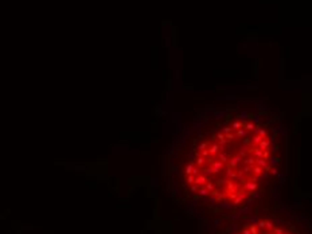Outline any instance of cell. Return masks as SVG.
<instances>
[{"instance_id": "cell-1", "label": "cell", "mask_w": 312, "mask_h": 234, "mask_svg": "<svg viewBox=\"0 0 312 234\" xmlns=\"http://www.w3.org/2000/svg\"><path fill=\"white\" fill-rule=\"evenodd\" d=\"M234 234H292L272 221H253Z\"/></svg>"}, {"instance_id": "cell-2", "label": "cell", "mask_w": 312, "mask_h": 234, "mask_svg": "<svg viewBox=\"0 0 312 234\" xmlns=\"http://www.w3.org/2000/svg\"><path fill=\"white\" fill-rule=\"evenodd\" d=\"M256 127H254V124H252V122H249V124L246 125V129L248 131H252V129H254Z\"/></svg>"}, {"instance_id": "cell-3", "label": "cell", "mask_w": 312, "mask_h": 234, "mask_svg": "<svg viewBox=\"0 0 312 234\" xmlns=\"http://www.w3.org/2000/svg\"><path fill=\"white\" fill-rule=\"evenodd\" d=\"M240 127H242V122H240V121H237V122H234V124H233V128H240Z\"/></svg>"}, {"instance_id": "cell-4", "label": "cell", "mask_w": 312, "mask_h": 234, "mask_svg": "<svg viewBox=\"0 0 312 234\" xmlns=\"http://www.w3.org/2000/svg\"><path fill=\"white\" fill-rule=\"evenodd\" d=\"M238 135H240V136H248V132H246V131H242V129H241V131L238 132Z\"/></svg>"}, {"instance_id": "cell-5", "label": "cell", "mask_w": 312, "mask_h": 234, "mask_svg": "<svg viewBox=\"0 0 312 234\" xmlns=\"http://www.w3.org/2000/svg\"><path fill=\"white\" fill-rule=\"evenodd\" d=\"M241 119L246 120V119H248V114H246V113H245V112H243V113H241Z\"/></svg>"}, {"instance_id": "cell-6", "label": "cell", "mask_w": 312, "mask_h": 234, "mask_svg": "<svg viewBox=\"0 0 312 234\" xmlns=\"http://www.w3.org/2000/svg\"><path fill=\"white\" fill-rule=\"evenodd\" d=\"M223 114H225V113H223V112H221V113H217V119H221V117H222V116H223Z\"/></svg>"}, {"instance_id": "cell-7", "label": "cell", "mask_w": 312, "mask_h": 234, "mask_svg": "<svg viewBox=\"0 0 312 234\" xmlns=\"http://www.w3.org/2000/svg\"><path fill=\"white\" fill-rule=\"evenodd\" d=\"M229 131H230V128H229V127H226V128L223 129V132H229Z\"/></svg>"}]
</instances>
